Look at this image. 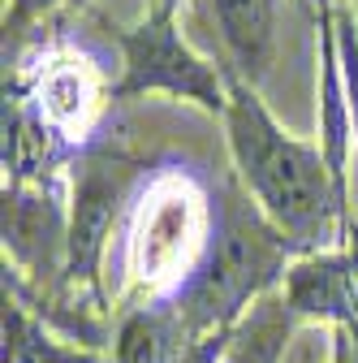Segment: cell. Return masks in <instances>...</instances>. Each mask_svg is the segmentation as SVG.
<instances>
[{
    "label": "cell",
    "instance_id": "obj_2",
    "mask_svg": "<svg viewBox=\"0 0 358 363\" xmlns=\"http://www.w3.org/2000/svg\"><path fill=\"white\" fill-rule=\"evenodd\" d=\"M294 259V247L263 220V212L229 191L212 216L203 259L173 290V303L195 337L229 333L263 294H272L277 281H285Z\"/></svg>",
    "mask_w": 358,
    "mask_h": 363
},
{
    "label": "cell",
    "instance_id": "obj_15",
    "mask_svg": "<svg viewBox=\"0 0 358 363\" xmlns=\"http://www.w3.org/2000/svg\"><path fill=\"white\" fill-rule=\"evenodd\" d=\"M354 5H358V0H354Z\"/></svg>",
    "mask_w": 358,
    "mask_h": 363
},
{
    "label": "cell",
    "instance_id": "obj_8",
    "mask_svg": "<svg viewBox=\"0 0 358 363\" xmlns=\"http://www.w3.org/2000/svg\"><path fill=\"white\" fill-rule=\"evenodd\" d=\"M229 52V69L259 86L277 57V9L272 0H207Z\"/></svg>",
    "mask_w": 358,
    "mask_h": 363
},
{
    "label": "cell",
    "instance_id": "obj_11",
    "mask_svg": "<svg viewBox=\"0 0 358 363\" xmlns=\"http://www.w3.org/2000/svg\"><path fill=\"white\" fill-rule=\"evenodd\" d=\"M5 363H100V359L52 342L35 315L5 294Z\"/></svg>",
    "mask_w": 358,
    "mask_h": 363
},
{
    "label": "cell",
    "instance_id": "obj_14",
    "mask_svg": "<svg viewBox=\"0 0 358 363\" xmlns=\"http://www.w3.org/2000/svg\"><path fill=\"white\" fill-rule=\"evenodd\" d=\"M345 251L354 264V286H358V220H350V234H345Z\"/></svg>",
    "mask_w": 358,
    "mask_h": 363
},
{
    "label": "cell",
    "instance_id": "obj_5",
    "mask_svg": "<svg viewBox=\"0 0 358 363\" xmlns=\"http://www.w3.org/2000/svg\"><path fill=\"white\" fill-rule=\"evenodd\" d=\"M5 255L43 290L65 281L69 264V208L61 186H5Z\"/></svg>",
    "mask_w": 358,
    "mask_h": 363
},
{
    "label": "cell",
    "instance_id": "obj_12",
    "mask_svg": "<svg viewBox=\"0 0 358 363\" xmlns=\"http://www.w3.org/2000/svg\"><path fill=\"white\" fill-rule=\"evenodd\" d=\"M57 5H86V0H9V9H5V48L18 43L35 18L52 13Z\"/></svg>",
    "mask_w": 358,
    "mask_h": 363
},
{
    "label": "cell",
    "instance_id": "obj_13",
    "mask_svg": "<svg viewBox=\"0 0 358 363\" xmlns=\"http://www.w3.org/2000/svg\"><path fill=\"white\" fill-rule=\"evenodd\" d=\"M328 363H358V325L328 329Z\"/></svg>",
    "mask_w": 358,
    "mask_h": 363
},
{
    "label": "cell",
    "instance_id": "obj_6",
    "mask_svg": "<svg viewBox=\"0 0 358 363\" xmlns=\"http://www.w3.org/2000/svg\"><path fill=\"white\" fill-rule=\"evenodd\" d=\"M125 195V173L112 156H82L74 164V195H69V264L65 281L100 294V264L112 238V225Z\"/></svg>",
    "mask_w": 358,
    "mask_h": 363
},
{
    "label": "cell",
    "instance_id": "obj_7",
    "mask_svg": "<svg viewBox=\"0 0 358 363\" xmlns=\"http://www.w3.org/2000/svg\"><path fill=\"white\" fill-rule=\"evenodd\" d=\"M281 298L294 311V320L341 329L358 325V286H354V264L350 251H320V255H298L281 281Z\"/></svg>",
    "mask_w": 358,
    "mask_h": 363
},
{
    "label": "cell",
    "instance_id": "obj_9",
    "mask_svg": "<svg viewBox=\"0 0 358 363\" xmlns=\"http://www.w3.org/2000/svg\"><path fill=\"white\" fill-rule=\"evenodd\" d=\"M199 337L186 329L173 298L134 307L112 333V363H186Z\"/></svg>",
    "mask_w": 358,
    "mask_h": 363
},
{
    "label": "cell",
    "instance_id": "obj_3",
    "mask_svg": "<svg viewBox=\"0 0 358 363\" xmlns=\"http://www.w3.org/2000/svg\"><path fill=\"white\" fill-rule=\"evenodd\" d=\"M177 0H160V5L139 22V26H117L112 18H104L108 35L121 43V78L112 82L108 100H139V96H177V100H195L199 108L225 117L229 104V86L225 74H216V65H207L190 43L182 39L173 22Z\"/></svg>",
    "mask_w": 358,
    "mask_h": 363
},
{
    "label": "cell",
    "instance_id": "obj_4",
    "mask_svg": "<svg viewBox=\"0 0 358 363\" xmlns=\"http://www.w3.org/2000/svg\"><path fill=\"white\" fill-rule=\"evenodd\" d=\"M203 234V199L186 177H160L143 199V216L134 230V259H139L143 281H164V277H190L195 264L186 259L190 247H207ZM177 281V286H182Z\"/></svg>",
    "mask_w": 358,
    "mask_h": 363
},
{
    "label": "cell",
    "instance_id": "obj_10",
    "mask_svg": "<svg viewBox=\"0 0 358 363\" xmlns=\"http://www.w3.org/2000/svg\"><path fill=\"white\" fill-rule=\"evenodd\" d=\"M30 100H35V108L43 117H48V125L57 134H65L74 121H82L86 113H91L96 91H91V82H86V74H82V61L78 65L74 61H57V69H48L39 78V86L30 91Z\"/></svg>",
    "mask_w": 358,
    "mask_h": 363
},
{
    "label": "cell",
    "instance_id": "obj_1",
    "mask_svg": "<svg viewBox=\"0 0 358 363\" xmlns=\"http://www.w3.org/2000/svg\"><path fill=\"white\" fill-rule=\"evenodd\" d=\"M229 86L225 130L238 177L263 220L294 247V255L341 251L350 234V203H341L337 182L320 143H302L277 125V117L263 108L259 86L238 78L233 69H220Z\"/></svg>",
    "mask_w": 358,
    "mask_h": 363
}]
</instances>
